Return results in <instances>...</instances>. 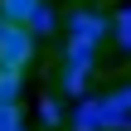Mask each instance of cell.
Segmentation results:
<instances>
[{"label": "cell", "instance_id": "cell-1", "mask_svg": "<svg viewBox=\"0 0 131 131\" xmlns=\"http://www.w3.org/2000/svg\"><path fill=\"white\" fill-rule=\"evenodd\" d=\"M34 53H39L34 34H29L24 24H10V19H0V68H15V73H24V68L34 63Z\"/></svg>", "mask_w": 131, "mask_h": 131}, {"label": "cell", "instance_id": "cell-2", "mask_svg": "<svg viewBox=\"0 0 131 131\" xmlns=\"http://www.w3.org/2000/svg\"><path fill=\"white\" fill-rule=\"evenodd\" d=\"M97 107H102V131H126V122H131V83L102 92Z\"/></svg>", "mask_w": 131, "mask_h": 131}, {"label": "cell", "instance_id": "cell-3", "mask_svg": "<svg viewBox=\"0 0 131 131\" xmlns=\"http://www.w3.org/2000/svg\"><path fill=\"white\" fill-rule=\"evenodd\" d=\"M68 34H73V39H88V44H102V39L112 34V19H107L102 10H83V5H78V10L68 15Z\"/></svg>", "mask_w": 131, "mask_h": 131}, {"label": "cell", "instance_id": "cell-4", "mask_svg": "<svg viewBox=\"0 0 131 131\" xmlns=\"http://www.w3.org/2000/svg\"><path fill=\"white\" fill-rule=\"evenodd\" d=\"M92 73H97V63H63V73H58V92H63V97H88Z\"/></svg>", "mask_w": 131, "mask_h": 131}, {"label": "cell", "instance_id": "cell-5", "mask_svg": "<svg viewBox=\"0 0 131 131\" xmlns=\"http://www.w3.org/2000/svg\"><path fill=\"white\" fill-rule=\"evenodd\" d=\"M68 131H102V107H97V97H78Z\"/></svg>", "mask_w": 131, "mask_h": 131}, {"label": "cell", "instance_id": "cell-6", "mask_svg": "<svg viewBox=\"0 0 131 131\" xmlns=\"http://www.w3.org/2000/svg\"><path fill=\"white\" fill-rule=\"evenodd\" d=\"M19 92H24V73L0 68V107H19Z\"/></svg>", "mask_w": 131, "mask_h": 131}, {"label": "cell", "instance_id": "cell-7", "mask_svg": "<svg viewBox=\"0 0 131 131\" xmlns=\"http://www.w3.org/2000/svg\"><path fill=\"white\" fill-rule=\"evenodd\" d=\"M97 49H102V44H88V39H73V34H68L63 63H97Z\"/></svg>", "mask_w": 131, "mask_h": 131}, {"label": "cell", "instance_id": "cell-8", "mask_svg": "<svg viewBox=\"0 0 131 131\" xmlns=\"http://www.w3.org/2000/svg\"><path fill=\"white\" fill-rule=\"evenodd\" d=\"M44 0H0V19H10V24H29V15L39 10Z\"/></svg>", "mask_w": 131, "mask_h": 131}, {"label": "cell", "instance_id": "cell-9", "mask_svg": "<svg viewBox=\"0 0 131 131\" xmlns=\"http://www.w3.org/2000/svg\"><path fill=\"white\" fill-rule=\"evenodd\" d=\"M112 39H117V49H122V53H131V5L112 15Z\"/></svg>", "mask_w": 131, "mask_h": 131}, {"label": "cell", "instance_id": "cell-10", "mask_svg": "<svg viewBox=\"0 0 131 131\" xmlns=\"http://www.w3.org/2000/svg\"><path fill=\"white\" fill-rule=\"evenodd\" d=\"M39 126H44V131H58V126H63V112H58V97H49V92L39 97Z\"/></svg>", "mask_w": 131, "mask_h": 131}, {"label": "cell", "instance_id": "cell-11", "mask_svg": "<svg viewBox=\"0 0 131 131\" xmlns=\"http://www.w3.org/2000/svg\"><path fill=\"white\" fill-rule=\"evenodd\" d=\"M53 24H58V15H53L49 5H39V10L29 15V24H24V29H29V34L39 39V34H53Z\"/></svg>", "mask_w": 131, "mask_h": 131}, {"label": "cell", "instance_id": "cell-12", "mask_svg": "<svg viewBox=\"0 0 131 131\" xmlns=\"http://www.w3.org/2000/svg\"><path fill=\"white\" fill-rule=\"evenodd\" d=\"M0 131H24V112L19 107H0Z\"/></svg>", "mask_w": 131, "mask_h": 131}]
</instances>
